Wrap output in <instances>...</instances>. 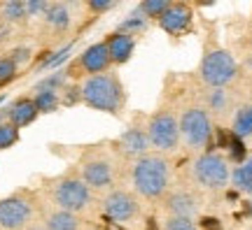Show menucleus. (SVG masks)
I'll use <instances>...</instances> for the list:
<instances>
[{"mask_svg":"<svg viewBox=\"0 0 252 230\" xmlns=\"http://www.w3.org/2000/svg\"><path fill=\"white\" fill-rule=\"evenodd\" d=\"M82 89V100L94 109L117 114L122 102H124V89L115 75L103 72V75H91L84 79Z\"/></svg>","mask_w":252,"mask_h":230,"instance_id":"f257e3e1","label":"nucleus"},{"mask_svg":"<svg viewBox=\"0 0 252 230\" xmlns=\"http://www.w3.org/2000/svg\"><path fill=\"white\" fill-rule=\"evenodd\" d=\"M135 191L145 198H159L171 181V168L161 156H140L131 172Z\"/></svg>","mask_w":252,"mask_h":230,"instance_id":"f03ea898","label":"nucleus"},{"mask_svg":"<svg viewBox=\"0 0 252 230\" xmlns=\"http://www.w3.org/2000/svg\"><path fill=\"white\" fill-rule=\"evenodd\" d=\"M201 77L213 89H224L229 81L236 77V61L234 56L224 49L210 51L201 63Z\"/></svg>","mask_w":252,"mask_h":230,"instance_id":"7ed1b4c3","label":"nucleus"},{"mask_svg":"<svg viewBox=\"0 0 252 230\" xmlns=\"http://www.w3.org/2000/svg\"><path fill=\"white\" fill-rule=\"evenodd\" d=\"M178 124H180V135L191 149H203L213 137V124H210V116L206 109L191 107L180 116Z\"/></svg>","mask_w":252,"mask_h":230,"instance_id":"20e7f679","label":"nucleus"},{"mask_svg":"<svg viewBox=\"0 0 252 230\" xmlns=\"http://www.w3.org/2000/svg\"><path fill=\"white\" fill-rule=\"evenodd\" d=\"M147 140L150 147H157L161 151H171L180 142V124L171 112H159L152 116L147 126Z\"/></svg>","mask_w":252,"mask_h":230,"instance_id":"39448f33","label":"nucleus"},{"mask_svg":"<svg viewBox=\"0 0 252 230\" xmlns=\"http://www.w3.org/2000/svg\"><path fill=\"white\" fill-rule=\"evenodd\" d=\"M194 177H196L198 184H203L206 188H222L231 179V172H229V165H226V160L222 156L203 153L194 163Z\"/></svg>","mask_w":252,"mask_h":230,"instance_id":"423d86ee","label":"nucleus"},{"mask_svg":"<svg viewBox=\"0 0 252 230\" xmlns=\"http://www.w3.org/2000/svg\"><path fill=\"white\" fill-rule=\"evenodd\" d=\"M91 200L89 186L82 179H63L61 184H56L54 188V203L61 207L63 212H82Z\"/></svg>","mask_w":252,"mask_h":230,"instance_id":"0eeeda50","label":"nucleus"},{"mask_svg":"<svg viewBox=\"0 0 252 230\" xmlns=\"http://www.w3.org/2000/svg\"><path fill=\"white\" fill-rule=\"evenodd\" d=\"M33 216V204L24 195H9L0 200V228L2 230H19L24 228Z\"/></svg>","mask_w":252,"mask_h":230,"instance_id":"6e6552de","label":"nucleus"},{"mask_svg":"<svg viewBox=\"0 0 252 230\" xmlns=\"http://www.w3.org/2000/svg\"><path fill=\"white\" fill-rule=\"evenodd\" d=\"M103 212L108 219L117 223H126L131 221L138 212V203H135V198L128 191H112L110 195H105V200H103Z\"/></svg>","mask_w":252,"mask_h":230,"instance_id":"1a4fd4ad","label":"nucleus"},{"mask_svg":"<svg viewBox=\"0 0 252 230\" xmlns=\"http://www.w3.org/2000/svg\"><path fill=\"white\" fill-rule=\"evenodd\" d=\"M191 24V9L185 5V2H171V7L166 9L159 19V26L171 33V35H180L185 33Z\"/></svg>","mask_w":252,"mask_h":230,"instance_id":"9d476101","label":"nucleus"},{"mask_svg":"<svg viewBox=\"0 0 252 230\" xmlns=\"http://www.w3.org/2000/svg\"><path fill=\"white\" fill-rule=\"evenodd\" d=\"M112 179H115V172L105 158H94L82 168V181L89 188H108Z\"/></svg>","mask_w":252,"mask_h":230,"instance_id":"9b49d317","label":"nucleus"},{"mask_svg":"<svg viewBox=\"0 0 252 230\" xmlns=\"http://www.w3.org/2000/svg\"><path fill=\"white\" fill-rule=\"evenodd\" d=\"M110 51L105 42H96L84 49V53L80 56V65L84 68V72L89 75H103L110 68Z\"/></svg>","mask_w":252,"mask_h":230,"instance_id":"f8f14e48","label":"nucleus"},{"mask_svg":"<svg viewBox=\"0 0 252 230\" xmlns=\"http://www.w3.org/2000/svg\"><path fill=\"white\" fill-rule=\"evenodd\" d=\"M198 198L189 191H178L168 198L166 209L171 212V216H182V219H194L198 214Z\"/></svg>","mask_w":252,"mask_h":230,"instance_id":"ddd939ff","label":"nucleus"},{"mask_svg":"<svg viewBox=\"0 0 252 230\" xmlns=\"http://www.w3.org/2000/svg\"><path fill=\"white\" fill-rule=\"evenodd\" d=\"M37 107H35V102L31 100V98H19L14 105L9 107V112H7V116H9V124L14 126V128H24V126H28V124H33L37 119Z\"/></svg>","mask_w":252,"mask_h":230,"instance_id":"4468645a","label":"nucleus"},{"mask_svg":"<svg viewBox=\"0 0 252 230\" xmlns=\"http://www.w3.org/2000/svg\"><path fill=\"white\" fill-rule=\"evenodd\" d=\"M108 45V51H110V61L112 63H126L131 58V53L135 49V37L126 35V33H115L110 35V40L105 42Z\"/></svg>","mask_w":252,"mask_h":230,"instance_id":"2eb2a0df","label":"nucleus"},{"mask_svg":"<svg viewBox=\"0 0 252 230\" xmlns=\"http://www.w3.org/2000/svg\"><path fill=\"white\" fill-rule=\"evenodd\" d=\"M119 144H122V149H124L128 156H143L145 151L150 149L147 133H143L140 128H128V130L119 137Z\"/></svg>","mask_w":252,"mask_h":230,"instance_id":"dca6fc26","label":"nucleus"},{"mask_svg":"<svg viewBox=\"0 0 252 230\" xmlns=\"http://www.w3.org/2000/svg\"><path fill=\"white\" fill-rule=\"evenodd\" d=\"M231 184L241 193H252V158L243 160L238 168L231 172Z\"/></svg>","mask_w":252,"mask_h":230,"instance_id":"f3484780","label":"nucleus"},{"mask_svg":"<svg viewBox=\"0 0 252 230\" xmlns=\"http://www.w3.org/2000/svg\"><path fill=\"white\" fill-rule=\"evenodd\" d=\"M45 19H47V24L52 28H56V30H63V28L70 26V12H68V7L61 5V2H52L49 9H47Z\"/></svg>","mask_w":252,"mask_h":230,"instance_id":"a211bd4d","label":"nucleus"},{"mask_svg":"<svg viewBox=\"0 0 252 230\" xmlns=\"http://www.w3.org/2000/svg\"><path fill=\"white\" fill-rule=\"evenodd\" d=\"M80 228V221H77V216L70 212H59L49 214V219H47V230H77Z\"/></svg>","mask_w":252,"mask_h":230,"instance_id":"6ab92c4d","label":"nucleus"},{"mask_svg":"<svg viewBox=\"0 0 252 230\" xmlns=\"http://www.w3.org/2000/svg\"><path fill=\"white\" fill-rule=\"evenodd\" d=\"M234 135L238 140L252 137V105L241 107L238 114L234 116Z\"/></svg>","mask_w":252,"mask_h":230,"instance_id":"aec40b11","label":"nucleus"},{"mask_svg":"<svg viewBox=\"0 0 252 230\" xmlns=\"http://www.w3.org/2000/svg\"><path fill=\"white\" fill-rule=\"evenodd\" d=\"M0 14L7 24H17V21H24L26 19V2L21 0H7L0 5Z\"/></svg>","mask_w":252,"mask_h":230,"instance_id":"412c9836","label":"nucleus"},{"mask_svg":"<svg viewBox=\"0 0 252 230\" xmlns=\"http://www.w3.org/2000/svg\"><path fill=\"white\" fill-rule=\"evenodd\" d=\"M33 102H35L37 112L49 114V112H56V109H59L61 98H59V93H54V91H37L35 98H33Z\"/></svg>","mask_w":252,"mask_h":230,"instance_id":"4be33fe9","label":"nucleus"},{"mask_svg":"<svg viewBox=\"0 0 252 230\" xmlns=\"http://www.w3.org/2000/svg\"><path fill=\"white\" fill-rule=\"evenodd\" d=\"M168 7H171V2H168V0H145V2L138 5V12L150 21V19H161V14Z\"/></svg>","mask_w":252,"mask_h":230,"instance_id":"5701e85b","label":"nucleus"},{"mask_svg":"<svg viewBox=\"0 0 252 230\" xmlns=\"http://www.w3.org/2000/svg\"><path fill=\"white\" fill-rule=\"evenodd\" d=\"M147 30V19L140 14V12H135V14H131L128 19H124L122 21V26H119V33H126V35H140V33H145Z\"/></svg>","mask_w":252,"mask_h":230,"instance_id":"b1692460","label":"nucleus"},{"mask_svg":"<svg viewBox=\"0 0 252 230\" xmlns=\"http://www.w3.org/2000/svg\"><path fill=\"white\" fill-rule=\"evenodd\" d=\"M17 142H19V128H14L9 121L0 124V149H9Z\"/></svg>","mask_w":252,"mask_h":230,"instance_id":"393cba45","label":"nucleus"},{"mask_svg":"<svg viewBox=\"0 0 252 230\" xmlns=\"http://www.w3.org/2000/svg\"><path fill=\"white\" fill-rule=\"evenodd\" d=\"M208 105H210V109H215V112H224L226 105H229L226 91L224 89H213L210 96H208Z\"/></svg>","mask_w":252,"mask_h":230,"instance_id":"a878e982","label":"nucleus"},{"mask_svg":"<svg viewBox=\"0 0 252 230\" xmlns=\"http://www.w3.org/2000/svg\"><path fill=\"white\" fill-rule=\"evenodd\" d=\"M63 81H65V72H54L52 77H45V79L37 84V91H59L63 86Z\"/></svg>","mask_w":252,"mask_h":230,"instance_id":"bb28decb","label":"nucleus"},{"mask_svg":"<svg viewBox=\"0 0 252 230\" xmlns=\"http://www.w3.org/2000/svg\"><path fill=\"white\" fill-rule=\"evenodd\" d=\"M163 230H196L194 219H182V216H168L163 223Z\"/></svg>","mask_w":252,"mask_h":230,"instance_id":"cd10ccee","label":"nucleus"},{"mask_svg":"<svg viewBox=\"0 0 252 230\" xmlns=\"http://www.w3.org/2000/svg\"><path fill=\"white\" fill-rule=\"evenodd\" d=\"M17 77V65L9 61L7 56L5 58H0V84H7Z\"/></svg>","mask_w":252,"mask_h":230,"instance_id":"c85d7f7f","label":"nucleus"},{"mask_svg":"<svg viewBox=\"0 0 252 230\" xmlns=\"http://www.w3.org/2000/svg\"><path fill=\"white\" fill-rule=\"evenodd\" d=\"M226 149L231 151V158L234 160H238V163L245 160V144H243V140H238L236 135L229 137V147H226Z\"/></svg>","mask_w":252,"mask_h":230,"instance_id":"c756f323","label":"nucleus"},{"mask_svg":"<svg viewBox=\"0 0 252 230\" xmlns=\"http://www.w3.org/2000/svg\"><path fill=\"white\" fill-rule=\"evenodd\" d=\"M31 56H33V53H31L28 47H17V49H12V51H9L7 58L19 68V65H26V63L31 61Z\"/></svg>","mask_w":252,"mask_h":230,"instance_id":"7c9ffc66","label":"nucleus"},{"mask_svg":"<svg viewBox=\"0 0 252 230\" xmlns=\"http://www.w3.org/2000/svg\"><path fill=\"white\" fill-rule=\"evenodd\" d=\"M52 2L47 0H28L26 2V17H40V14H47Z\"/></svg>","mask_w":252,"mask_h":230,"instance_id":"2f4dec72","label":"nucleus"},{"mask_svg":"<svg viewBox=\"0 0 252 230\" xmlns=\"http://www.w3.org/2000/svg\"><path fill=\"white\" fill-rule=\"evenodd\" d=\"M115 5H117V2H112V0H91L89 2V9L91 12H108V9H112L115 7Z\"/></svg>","mask_w":252,"mask_h":230,"instance_id":"473e14b6","label":"nucleus"},{"mask_svg":"<svg viewBox=\"0 0 252 230\" xmlns=\"http://www.w3.org/2000/svg\"><path fill=\"white\" fill-rule=\"evenodd\" d=\"M77 100H82V89H77V86L65 89V98H63V102H65V105H75Z\"/></svg>","mask_w":252,"mask_h":230,"instance_id":"72a5a7b5","label":"nucleus"},{"mask_svg":"<svg viewBox=\"0 0 252 230\" xmlns=\"http://www.w3.org/2000/svg\"><path fill=\"white\" fill-rule=\"evenodd\" d=\"M203 228H208V230H220V223H217V219H203Z\"/></svg>","mask_w":252,"mask_h":230,"instance_id":"f704fd0d","label":"nucleus"},{"mask_svg":"<svg viewBox=\"0 0 252 230\" xmlns=\"http://www.w3.org/2000/svg\"><path fill=\"white\" fill-rule=\"evenodd\" d=\"M33 230H42V228H33Z\"/></svg>","mask_w":252,"mask_h":230,"instance_id":"c9c22d12","label":"nucleus"},{"mask_svg":"<svg viewBox=\"0 0 252 230\" xmlns=\"http://www.w3.org/2000/svg\"><path fill=\"white\" fill-rule=\"evenodd\" d=\"M0 102H2V96H0Z\"/></svg>","mask_w":252,"mask_h":230,"instance_id":"e433bc0d","label":"nucleus"}]
</instances>
